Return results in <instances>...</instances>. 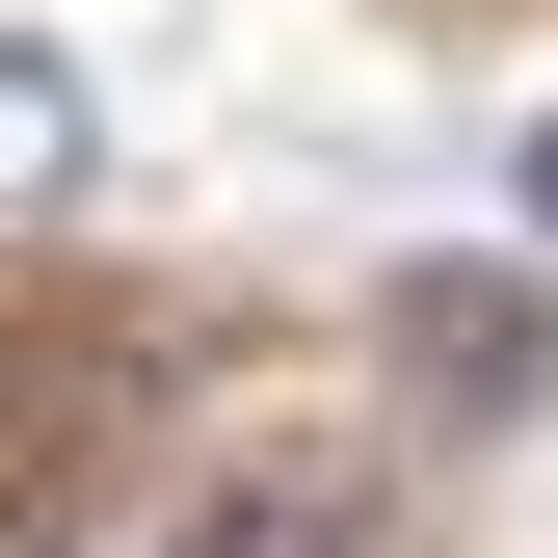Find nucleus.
Segmentation results:
<instances>
[{
  "instance_id": "f257e3e1",
  "label": "nucleus",
  "mask_w": 558,
  "mask_h": 558,
  "mask_svg": "<svg viewBox=\"0 0 558 558\" xmlns=\"http://www.w3.org/2000/svg\"><path fill=\"white\" fill-rule=\"evenodd\" d=\"M133 558H373V452H214Z\"/></svg>"
},
{
  "instance_id": "f03ea898",
  "label": "nucleus",
  "mask_w": 558,
  "mask_h": 558,
  "mask_svg": "<svg viewBox=\"0 0 558 558\" xmlns=\"http://www.w3.org/2000/svg\"><path fill=\"white\" fill-rule=\"evenodd\" d=\"M399 345H426V399H532V373H558L506 266H399Z\"/></svg>"
},
{
  "instance_id": "7ed1b4c3",
  "label": "nucleus",
  "mask_w": 558,
  "mask_h": 558,
  "mask_svg": "<svg viewBox=\"0 0 558 558\" xmlns=\"http://www.w3.org/2000/svg\"><path fill=\"white\" fill-rule=\"evenodd\" d=\"M53 186H81V81H53V53H0V214H53Z\"/></svg>"
},
{
  "instance_id": "20e7f679",
  "label": "nucleus",
  "mask_w": 558,
  "mask_h": 558,
  "mask_svg": "<svg viewBox=\"0 0 558 558\" xmlns=\"http://www.w3.org/2000/svg\"><path fill=\"white\" fill-rule=\"evenodd\" d=\"M532 240H558V133H532Z\"/></svg>"
}]
</instances>
